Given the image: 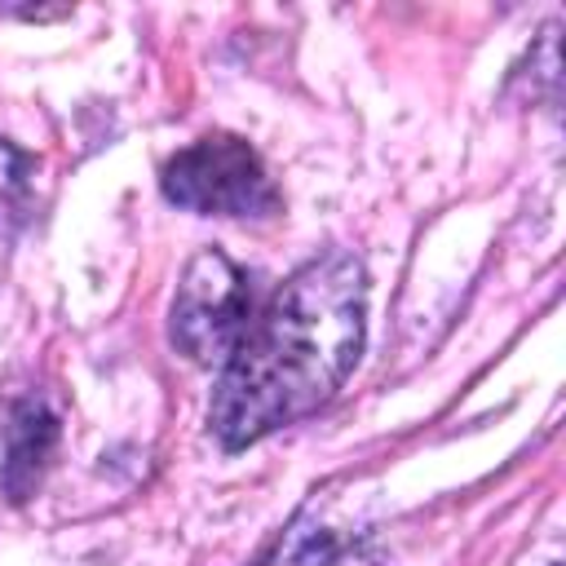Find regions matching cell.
<instances>
[{
  "mask_svg": "<svg viewBox=\"0 0 566 566\" xmlns=\"http://www.w3.org/2000/svg\"><path fill=\"white\" fill-rule=\"evenodd\" d=\"M367 318V270L354 252L332 248L305 261L221 363L208 429L239 451L274 429L314 416L354 371Z\"/></svg>",
  "mask_w": 566,
  "mask_h": 566,
  "instance_id": "obj_1",
  "label": "cell"
},
{
  "mask_svg": "<svg viewBox=\"0 0 566 566\" xmlns=\"http://www.w3.org/2000/svg\"><path fill=\"white\" fill-rule=\"evenodd\" d=\"M164 195L186 212L230 221H270L283 208L270 168L234 133H208L177 150L164 164Z\"/></svg>",
  "mask_w": 566,
  "mask_h": 566,
  "instance_id": "obj_2",
  "label": "cell"
},
{
  "mask_svg": "<svg viewBox=\"0 0 566 566\" xmlns=\"http://www.w3.org/2000/svg\"><path fill=\"white\" fill-rule=\"evenodd\" d=\"M252 318H256L252 279L221 248H199L186 261L172 310H168L172 345L195 363L221 367L234 354V345L243 340Z\"/></svg>",
  "mask_w": 566,
  "mask_h": 566,
  "instance_id": "obj_3",
  "label": "cell"
},
{
  "mask_svg": "<svg viewBox=\"0 0 566 566\" xmlns=\"http://www.w3.org/2000/svg\"><path fill=\"white\" fill-rule=\"evenodd\" d=\"M57 416L44 398H18L4 424V460H0V491L22 504L40 486L53 451H57Z\"/></svg>",
  "mask_w": 566,
  "mask_h": 566,
  "instance_id": "obj_4",
  "label": "cell"
},
{
  "mask_svg": "<svg viewBox=\"0 0 566 566\" xmlns=\"http://www.w3.org/2000/svg\"><path fill=\"white\" fill-rule=\"evenodd\" d=\"M340 548L336 531L314 513V509H301L265 548L252 566H323L332 553Z\"/></svg>",
  "mask_w": 566,
  "mask_h": 566,
  "instance_id": "obj_5",
  "label": "cell"
},
{
  "mask_svg": "<svg viewBox=\"0 0 566 566\" xmlns=\"http://www.w3.org/2000/svg\"><path fill=\"white\" fill-rule=\"evenodd\" d=\"M31 181H35V155L0 137V230L18 226L31 208Z\"/></svg>",
  "mask_w": 566,
  "mask_h": 566,
  "instance_id": "obj_6",
  "label": "cell"
},
{
  "mask_svg": "<svg viewBox=\"0 0 566 566\" xmlns=\"http://www.w3.org/2000/svg\"><path fill=\"white\" fill-rule=\"evenodd\" d=\"M323 566H389L376 548H367V544H354V548H336Z\"/></svg>",
  "mask_w": 566,
  "mask_h": 566,
  "instance_id": "obj_7",
  "label": "cell"
}]
</instances>
